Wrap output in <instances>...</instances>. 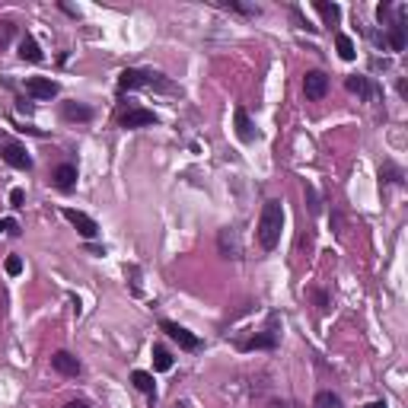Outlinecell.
I'll list each match as a JSON object with an SVG mask.
<instances>
[{"instance_id":"cell-1","label":"cell","mask_w":408,"mask_h":408,"mask_svg":"<svg viewBox=\"0 0 408 408\" xmlns=\"http://www.w3.org/2000/svg\"><path fill=\"white\" fill-rule=\"evenodd\" d=\"M280 230H284V204H280L278 198H271V201H265V208H261L259 230H255V236H259V246L265 249V252L278 249Z\"/></svg>"},{"instance_id":"cell-2","label":"cell","mask_w":408,"mask_h":408,"mask_svg":"<svg viewBox=\"0 0 408 408\" xmlns=\"http://www.w3.org/2000/svg\"><path fill=\"white\" fill-rule=\"evenodd\" d=\"M118 89L128 93V89H163V93H172V83L166 80L159 70H140V67H128L118 74Z\"/></svg>"},{"instance_id":"cell-3","label":"cell","mask_w":408,"mask_h":408,"mask_svg":"<svg viewBox=\"0 0 408 408\" xmlns=\"http://www.w3.org/2000/svg\"><path fill=\"white\" fill-rule=\"evenodd\" d=\"M0 157H4V163H10L13 169H23V172L32 169V157H29V150H26L19 140L0 137Z\"/></svg>"},{"instance_id":"cell-4","label":"cell","mask_w":408,"mask_h":408,"mask_svg":"<svg viewBox=\"0 0 408 408\" xmlns=\"http://www.w3.org/2000/svg\"><path fill=\"white\" fill-rule=\"evenodd\" d=\"M159 329H163L166 335H169L172 341L178 344V348H185V351H198V348H201V338L191 335V332L182 329L178 322H169V319H163V322H159Z\"/></svg>"},{"instance_id":"cell-5","label":"cell","mask_w":408,"mask_h":408,"mask_svg":"<svg viewBox=\"0 0 408 408\" xmlns=\"http://www.w3.org/2000/svg\"><path fill=\"white\" fill-rule=\"evenodd\" d=\"M325 93H329V76L322 74V70H306L303 76V96L312 102L325 99Z\"/></svg>"},{"instance_id":"cell-6","label":"cell","mask_w":408,"mask_h":408,"mask_svg":"<svg viewBox=\"0 0 408 408\" xmlns=\"http://www.w3.org/2000/svg\"><path fill=\"white\" fill-rule=\"evenodd\" d=\"M57 89H61V86H57L51 76H29V80H26V93H29L32 99H38V102L55 99Z\"/></svg>"},{"instance_id":"cell-7","label":"cell","mask_w":408,"mask_h":408,"mask_svg":"<svg viewBox=\"0 0 408 408\" xmlns=\"http://www.w3.org/2000/svg\"><path fill=\"white\" fill-rule=\"evenodd\" d=\"M118 125L121 128H147V125H157V115H153L150 108L128 106V112L118 115Z\"/></svg>"},{"instance_id":"cell-8","label":"cell","mask_w":408,"mask_h":408,"mask_svg":"<svg viewBox=\"0 0 408 408\" xmlns=\"http://www.w3.org/2000/svg\"><path fill=\"white\" fill-rule=\"evenodd\" d=\"M64 220L67 223H74L76 227V233L80 236H86V239H93L96 233H99V227H96V220L89 214H83V210H76V208H64Z\"/></svg>"},{"instance_id":"cell-9","label":"cell","mask_w":408,"mask_h":408,"mask_svg":"<svg viewBox=\"0 0 408 408\" xmlns=\"http://www.w3.org/2000/svg\"><path fill=\"white\" fill-rule=\"evenodd\" d=\"M395 13H399V16H395L392 23H386V26H389L386 45H389L392 51H405V29H408V26H405V6H399Z\"/></svg>"},{"instance_id":"cell-10","label":"cell","mask_w":408,"mask_h":408,"mask_svg":"<svg viewBox=\"0 0 408 408\" xmlns=\"http://www.w3.org/2000/svg\"><path fill=\"white\" fill-rule=\"evenodd\" d=\"M242 351H271L278 348V329H274V316H271V329H265L261 335L249 338V341H239Z\"/></svg>"},{"instance_id":"cell-11","label":"cell","mask_w":408,"mask_h":408,"mask_svg":"<svg viewBox=\"0 0 408 408\" xmlns=\"http://www.w3.org/2000/svg\"><path fill=\"white\" fill-rule=\"evenodd\" d=\"M217 246H220L223 259H242V246H239V233L236 230H220L217 233Z\"/></svg>"},{"instance_id":"cell-12","label":"cell","mask_w":408,"mask_h":408,"mask_svg":"<svg viewBox=\"0 0 408 408\" xmlns=\"http://www.w3.org/2000/svg\"><path fill=\"white\" fill-rule=\"evenodd\" d=\"M51 367H55L61 376H80L83 373V363L76 361L70 351H57V354H51Z\"/></svg>"},{"instance_id":"cell-13","label":"cell","mask_w":408,"mask_h":408,"mask_svg":"<svg viewBox=\"0 0 408 408\" xmlns=\"http://www.w3.org/2000/svg\"><path fill=\"white\" fill-rule=\"evenodd\" d=\"M51 182H55V188L70 191V188L76 185V166H74V163H61V166H55V172H51Z\"/></svg>"},{"instance_id":"cell-14","label":"cell","mask_w":408,"mask_h":408,"mask_svg":"<svg viewBox=\"0 0 408 408\" xmlns=\"http://www.w3.org/2000/svg\"><path fill=\"white\" fill-rule=\"evenodd\" d=\"M61 115H64V121H80V125L93 121V108L83 106V102H64Z\"/></svg>"},{"instance_id":"cell-15","label":"cell","mask_w":408,"mask_h":408,"mask_svg":"<svg viewBox=\"0 0 408 408\" xmlns=\"http://www.w3.org/2000/svg\"><path fill=\"white\" fill-rule=\"evenodd\" d=\"M233 118H236V137H239L242 144H252L255 128H252V121H249V112H246V108H236Z\"/></svg>"},{"instance_id":"cell-16","label":"cell","mask_w":408,"mask_h":408,"mask_svg":"<svg viewBox=\"0 0 408 408\" xmlns=\"http://www.w3.org/2000/svg\"><path fill=\"white\" fill-rule=\"evenodd\" d=\"M344 86H348L351 93H357V96H361V99H373V96H376L373 83H370L367 76H357V74H351L348 80H344Z\"/></svg>"},{"instance_id":"cell-17","label":"cell","mask_w":408,"mask_h":408,"mask_svg":"<svg viewBox=\"0 0 408 408\" xmlns=\"http://www.w3.org/2000/svg\"><path fill=\"white\" fill-rule=\"evenodd\" d=\"M19 57H23V61H32V64L45 61L42 48H38V42H35V38H32V35H26L23 42H19Z\"/></svg>"},{"instance_id":"cell-18","label":"cell","mask_w":408,"mask_h":408,"mask_svg":"<svg viewBox=\"0 0 408 408\" xmlns=\"http://www.w3.org/2000/svg\"><path fill=\"white\" fill-rule=\"evenodd\" d=\"M316 13L325 19V26H338V19H341V6L338 4H329V0H316Z\"/></svg>"},{"instance_id":"cell-19","label":"cell","mask_w":408,"mask_h":408,"mask_svg":"<svg viewBox=\"0 0 408 408\" xmlns=\"http://www.w3.org/2000/svg\"><path fill=\"white\" fill-rule=\"evenodd\" d=\"M172 363L176 361H172L169 351H166L163 344H153V370H157V373H169Z\"/></svg>"},{"instance_id":"cell-20","label":"cell","mask_w":408,"mask_h":408,"mask_svg":"<svg viewBox=\"0 0 408 408\" xmlns=\"http://www.w3.org/2000/svg\"><path fill=\"white\" fill-rule=\"evenodd\" d=\"M131 382L140 389V392H147V395L157 392V382H153V373H147V370H134V373H131Z\"/></svg>"},{"instance_id":"cell-21","label":"cell","mask_w":408,"mask_h":408,"mask_svg":"<svg viewBox=\"0 0 408 408\" xmlns=\"http://www.w3.org/2000/svg\"><path fill=\"white\" fill-rule=\"evenodd\" d=\"M335 48H338V55H341V61H354V57H357L354 42H351V35H344V32H338V35H335Z\"/></svg>"},{"instance_id":"cell-22","label":"cell","mask_w":408,"mask_h":408,"mask_svg":"<svg viewBox=\"0 0 408 408\" xmlns=\"http://www.w3.org/2000/svg\"><path fill=\"white\" fill-rule=\"evenodd\" d=\"M312 408H344V402H341V395H335V392H319L316 395V402H312Z\"/></svg>"},{"instance_id":"cell-23","label":"cell","mask_w":408,"mask_h":408,"mask_svg":"<svg viewBox=\"0 0 408 408\" xmlns=\"http://www.w3.org/2000/svg\"><path fill=\"white\" fill-rule=\"evenodd\" d=\"M402 178L405 176H402V169L395 163H386L380 169V182H386V185H402Z\"/></svg>"},{"instance_id":"cell-24","label":"cell","mask_w":408,"mask_h":408,"mask_svg":"<svg viewBox=\"0 0 408 408\" xmlns=\"http://www.w3.org/2000/svg\"><path fill=\"white\" fill-rule=\"evenodd\" d=\"M13 35H16V23H13V19H0V48L10 45Z\"/></svg>"},{"instance_id":"cell-25","label":"cell","mask_w":408,"mask_h":408,"mask_svg":"<svg viewBox=\"0 0 408 408\" xmlns=\"http://www.w3.org/2000/svg\"><path fill=\"white\" fill-rule=\"evenodd\" d=\"M220 6L227 10H236V13H246V16H259V6H249V4H239V0H223Z\"/></svg>"},{"instance_id":"cell-26","label":"cell","mask_w":408,"mask_h":408,"mask_svg":"<svg viewBox=\"0 0 408 408\" xmlns=\"http://www.w3.org/2000/svg\"><path fill=\"white\" fill-rule=\"evenodd\" d=\"M6 274H10V278H16V274H23V259H19V255H6Z\"/></svg>"},{"instance_id":"cell-27","label":"cell","mask_w":408,"mask_h":408,"mask_svg":"<svg viewBox=\"0 0 408 408\" xmlns=\"http://www.w3.org/2000/svg\"><path fill=\"white\" fill-rule=\"evenodd\" d=\"M303 195H306V204H310L312 214H319V198H316V188H312V185H306Z\"/></svg>"},{"instance_id":"cell-28","label":"cell","mask_w":408,"mask_h":408,"mask_svg":"<svg viewBox=\"0 0 408 408\" xmlns=\"http://www.w3.org/2000/svg\"><path fill=\"white\" fill-rule=\"evenodd\" d=\"M389 16H392V4H380V6H376V19H380V23H389Z\"/></svg>"},{"instance_id":"cell-29","label":"cell","mask_w":408,"mask_h":408,"mask_svg":"<svg viewBox=\"0 0 408 408\" xmlns=\"http://www.w3.org/2000/svg\"><path fill=\"white\" fill-rule=\"evenodd\" d=\"M0 233H10V236H19V223H16V220H0Z\"/></svg>"},{"instance_id":"cell-30","label":"cell","mask_w":408,"mask_h":408,"mask_svg":"<svg viewBox=\"0 0 408 408\" xmlns=\"http://www.w3.org/2000/svg\"><path fill=\"white\" fill-rule=\"evenodd\" d=\"M23 201H26V191L23 188H13L10 191V204H13V208H23Z\"/></svg>"},{"instance_id":"cell-31","label":"cell","mask_w":408,"mask_h":408,"mask_svg":"<svg viewBox=\"0 0 408 408\" xmlns=\"http://www.w3.org/2000/svg\"><path fill=\"white\" fill-rule=\"evenodd\" d=\"M268 408H300V405H297V402H271Z\"/></svg>"},{"instance_id":"cell-32","label":"cell","mask_w":408,"mask_h":408,"mask_svg":"<svg viewBox=\"0 0 408 408\" xmlns=\"http://www.w3.org/2000/svg\"><path fill=\"white\" fill-rule=\"evenodd\" d=\"M64 408H89V405H86V402H80V399H74V402H67Z\"/></svg>"},{"instance_id":"cell-33","label":"cell","mask_w":408,"mask_h":408,"mask_svg":"<svg viewBox=\"0 0 408 408\" xmlns=\"http://www.w3.org/2000/svg\"><path fill=\"white\" fill-rule=\"evenodd\" d=\"M363 408H389L386 402H370V405H363Z\"/></svg>"}]
</instances>
